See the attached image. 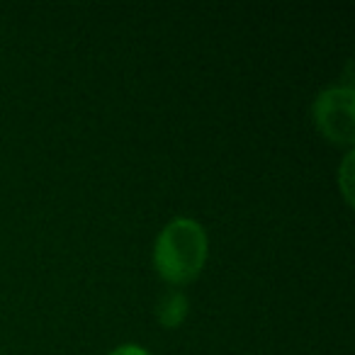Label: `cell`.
Here are the masks:
<instances>
[{
	"mask_svg": "<svg viewBox=\"0 0 355 355\" xmlns=\"http://www.w3.org/2000/svg\"><path fill=\"white\" fill-rule=\"evenodd\" d=\"M209 241L200 222L178 217L163 227L153 243V268L158 277L171 285H188L207 263Z\"/></svg>",
	"mask_w": 355,
	"mask_h": 355,
	"instance_id": "6da1fadb",
	"label": "cell"
},
{
	"mask_svg": "<svg viewBox=\"0 0 355 355\" xmlns=\"http://www.w3.org/2000/svg\"><path fill=\"white\" fill-rule=\"evenodd\" d=\"M353 88H329L314 100V124L329 141L353 144L355 137Z\"/></svg>",
	"mask_w": 355,
	"mask_h": 355,
	"instance_id": "7a4b0ae2",
	"label": "cell"
},
{
	"mask_svg": "<svg viewBox=\"0 0 355 355\" xmlns=\"http://www.w3.org/2000/svg\"><path fill=\"white\" fill-rule=\"evenodd\" d=\"M188 309H190L188 297H185L183 292H168V295L161 297V302H158L156 316L166 329H175V326H180L185 321Z\"/></svg>",
	"mask_w": 355,
	"mask_h": 355,
	"instance_id": "3957f363",
	"label": "cell"
},
{
	"mask_svg": "<svg viewBox=\"0 0 355 355\" xmlns=\"http://www.w3.org/2000/svg\"><path fill=\"white\" fill-rule=\"evenodd\" d=\"M110 355H151V353L137 343H124V345H117L114 350H110Z\"/></svg>",
	"mask_w": 355,
	"mask_h": 355,
	"instance_id": "277c9868",
	"label": "cell"
}]
</instances>
